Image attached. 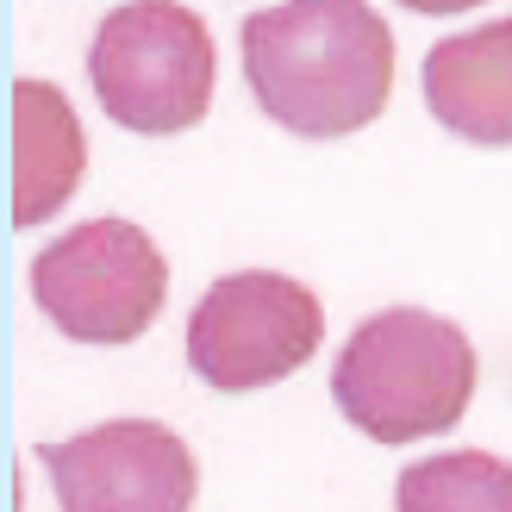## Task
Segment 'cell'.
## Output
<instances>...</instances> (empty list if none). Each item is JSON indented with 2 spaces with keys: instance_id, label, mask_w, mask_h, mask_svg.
<instances>
[{
  "instance_id": "1",
  "label": "cell",
  "mask_w": 512,
  "mask_h": 512,
  "mask_svg": "<svg viewBox=\"0 0 512 512\" xmlns=\"http://www.w3.org/2000/svg\"><path fill=\"white\" fill-rule=\"evenodd\" d=\"M238 38L256 107L294 138H350L394 94V32L369 0H281Z\"/></svg>"
},
{
  "instance_id": "2",
  "label": "cell",
  "mask_w": 512,
  "mask_h": 512,
  "mask_svg": "<svg viewBox=\"0 0 512 512\" xmlns=\"http://www.w3.org/2000/svg\"><path fill=\"white\" fill-rule=\"evenodd\" d=\"M475 344L425 306H388L350 331L331 363L338 413L375 444H413L463 425L475 400Z\"/></svg>"
},
{
  "instance_id": "3",
  "label": "cell",
  "mask_w": 512,
  "mask_h": 512,
  "mask_svg": "<svg viewBox=\"0 0 512 512\" xmlns=\"http://www.w3.org/2000/svg\"><path fill=\"white\" fill-rule=\"evenodd\" d=\"M213 32L175 0H132L100 19L88 82L113 125L138 138H175L213 107Z\"/></svg>"
},
{
  "instance_id": "4",
  "label": "cell",
  "mask_w": 512,
  "mask_h": 512,
  "mask_svg": "<svg viewBox=\"0 0 512 512\" xmlns=\"http://www.w3.org/2000/svg\"><path fill=\"white\" fill-rule=\"evenodd\" d=\"M38 313L75 344H132L169 300V263L132 219H88L38 250Z\"/></svg>"
},
{
  "instance_id": "5",
  "label": "cell",
  "mask_w": 512,
  "mask_h": 512,
  "mask_svg": "<svg viewBox=\"0 0 512 512\" xmlns=\"http://www.w3.org/2000/svg\"><path fill=\"white\" fill-rule=\"evenodd\" d=\"M325 338V306L294 275L244 269L213 281L188 313V363L219 394L275 388L313 363Z\"/></svg>"
},
{
  "instance_id": "6",
  "label": "cell",
  "mask_w": 512,
  "mask_h": 512,
  "mask_svg": "<svg viewBox=\"0 0 512 512\" xmlns=\"http://www.w3.org/2000/svg\"><path fill=\"white\" fill-rule=\"evenodd\" d=\"M63 512H188L200 494L194 450L157 419H113L82 438L38 444Z\"/></svg>"
},
{
  "instance_id": "7",
  "label": "cell",
  "mask_w": 512,
  "mask_h": 512,
  "mask_svg": "<svg viewBox=\"0 0 512 512\" xmlns=\"http://www.w3.org/2000/svg\"><path fill=\"white\" fill-rule=\"evenodd\" d=\"M419 88L444 132L488 150L512 144V19L438 38L425 50Z\"/></svg>"
},
{
  "instance_id": "8",
  "label": "cell",
  "mask_w": 512,
  "mask_h": 512,
  "mask_svg": "<svg viewBox=\"0 0 512 512\" xmlns=\"http://www.w3.org/2000/svg\"><path fill=\"white\" fill-rule=\"evenodd\" d=\"M88 138L63 88L19 75L13 82V225H44L63 213V200L82 188Z\"/></svg>"
},
{
  "instance_id": "9",
  "label": "cell",
  "mask_w": 512,
  "mask_h": 512,
  "mask_svg": "<svg viewBox=\"0 0 512 512\" xmlns=\"http://www.w3.org/2000/svg\"><path fill=\"white\" fill-rule=\"evenodd\" d=\"M394 512H512V463L494 450H444L400 469Z\"/></svg>"
},
{
  "instance_id": "10",
  "label": "cell",
  "mask_w": 512,
  "mask_h": 512,
  "mask_svg": "<svg viewBox=\"0 0 512 512\" xmlns=\"http://www.w3.org/2000/svg\"><path fill=\"white\" fill-rule=\"evenodd\" d=\"M400 7H413V13H438V19H450V13H469V7H481V0H400Z\"/></svg>"
}]
</instances>
